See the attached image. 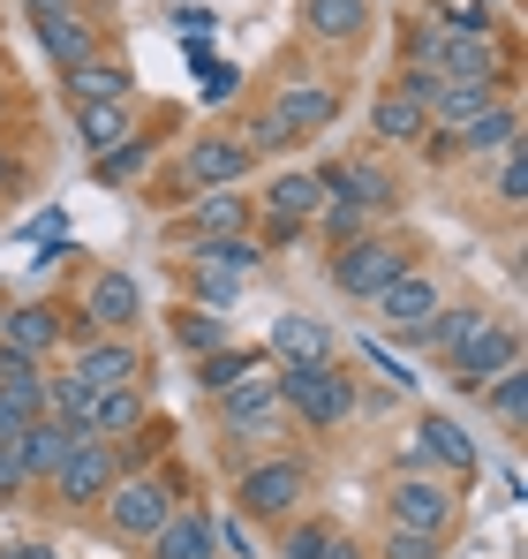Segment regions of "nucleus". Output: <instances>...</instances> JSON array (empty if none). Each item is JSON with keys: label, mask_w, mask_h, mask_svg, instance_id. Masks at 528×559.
<instances>
[{"label": "nucleus", "mask_w": 528, "mask_h": 559, "mask_svg": "<svg viewBox=\"0 0 528 559\" xmlns=\"http://www.w3.org/2000/svg\"><path fill=\"white\" fill-rule=\"evenodd\" d=\"M483 318H491V310H476V302H460V310H445V302H439V310L416 325V348H439V356H453L468 333H483Z\"/></svg>", "instance_id": "obj_30"}, {"label": "nucleus", "mask_w": 528, "mask_h": 559, "mask_svg": "<svg viewBox=\"0 0 528 559\" xmlns=\"http://www.w3.org/2000/svg\"><path fill=\"white\" fill-rule=\"evenodd\" d=\"M76 447H84V431L61 424V416H38V424H23V431L8 439V454H15V468H23V484H46Z\"/></svg>", "instance_id": "obj_11"}, {"label": "nucleus", "mask_w": 528, "mask_h": 559, "mask_svg": "<svg viewBox=\"0 0 528 559\" xmlns=\"http://www.w3.org/2000/svg\"><path fill=\"white\" fill-rule=\"evenodd\" d=\"M325 559H370V552H355V545H340V537H333V552Z\"/></svg>", "instance_id": "obj_48"}, {"label": "nucleus", "mask_w": 528, "mask_h": 559, "mask_svg": "<svg viewBox=\"0 0 528 559\" xmlns=\"http://www.w3.org/2000/svg\"><path fill=\"white\" fill-rule=\"evenodd\" d=\"M15 182H23V167H15V159L0 152V189H15Z\"/></svg>", "instance_id": "obj_46"}, {"label": "nucleus", "mask_w": 528, "mask_h": 559, "mask_svg": "<svg viewBox=\"0 0 528 559\" xmlns=\"http://www.w3.org/2000/svg\"><path fill=\"white\" fill-rule=\"evenodd\" d=\"M196 378H204V393L219 401V393L264 378V348H212V356H196Z\"/></svg>", "instance_id": "obj_28"}, {"label": "nucleus", "mask_w": 528, "mask_h": 559, "mask_svg": "<svg viewBox=\"0 0 528 559\" xmlns=\"http://www.w3.org/2000/svg\"><path fill=\"white\" fill-rule=\"evenodd\" d=\"M0 348L46 364V356L61 348V318H53V302H15V310H0Z\"/></svg>", "instance_id": "obj_18"}, {"label": "nucleus", "mask_w": 528, "mask_h": 559, "mask_svg": "<svg viewBox=\"0 0 528 559\" xmlns=\"http://www.w3.org/2000/svg\"><path fill=\"white\" fill-rule=\"evenodd\" d=\"M235 84H242L235 69H204V98H227V92H235Z\"/></svg>", "instance_id": "obj_45"}, {"label": "nucleus", "mask_w": 528, "mask_h": 559, "mask_svg": "<svg viewBox=\"0 0 528 559\" xmlns=\"http://www.w3.org/2000/svg\"><path fill=\"white\" fill-rule=\"evenodd\" d=\"M38 46H46L61 69H84L91 53H98V31H91L84 15H38Z\"/></svg>", "instance_id": "obj_27"}, {"label": "nucleus", "mask_w": 528, "mask_h": 559, "mask_svg": "<svg viewBox=\"0 0 528 559\" xmlns=\"http://www.w3.org/2000/svg\"><path fill=\"white\" fill-rule=\"evenodd\" d=\"M423 144H431V159H453V152H468V159H499L506 144H521V106L499 98V106H483L460 136H445V144H439V136H423Z\"/></svg>", "instance_id": "obj_13"}, {"label": "nucleus", "mask_w": 528, "mask_h": 559, "mask_svg": "<svg viewBox=\"0 0 528 559\" xmlns=\"http://www.w3.org/2000/svg\"><path fill=\"white\" fill-rule=\"evenodd\" d=\"M287 144H295V129H287L272 106H264V114H250V129H242V152H250V159H257V152H287Z\"/></svg>", "instance_id": "obj_38"}, {"label": "nucleus", "mask_w": 528, "mask_h": 559, "mask_svg": "<svg viewBox=\"0 0 528 559\" xmlns=\"http://www.w3.org/2000/svg\"><path fill=\"white\" fill-rule=\"evenodd\" d=\"M264 348L295 371V364H333V333L317 325V318H302V310H287V318H272V333H264Z\"/></svg>", "instance_id": "obj_22"}, {"label": "nucleus", "mask_w": 528, "mask_h": 559, "mask_svg": "<svg viewBox=\"0 0 528 559\" xmlns=\"http://www.w3.org/2000/svg\"><path fill=\"white\" fill-rule=\"evenodd\" d=\"M152 559H219V552H212V514L175 507V514L152 530Z\"/></svg>", "instance_id": "obj_25"}, {"label": "nucleus", "mask_w": 528, "mask_h": 559, "mask_svg": "<svg viewBox=\"0 0 528 559\" xmlns=\"http://www.w3.org/2000/svg\"><path fill=\"white\" fill-rule=\"evenodd\" d=\"M181 265H219V273L250 280L264 265V242H250V235H219V242H189V258Z\"/></svg>", "instance_id": "obj_31"}, {"label": "nucleus", "mask_w": 528, "mask_h": 559, "mask_svg": "<svg viewBox=\"0 0 528 559\" xmlns=\"http://www.w3.org/2000/svg\"><path fill=\"white\" fill-rule=\"evenodd\" d=\"M377 559H439V545H431V537H408V530H385Z\"/></svg>", "instance_id": "obj_43"}, {"label": "nucleus", "mask_w": 528, "mask_h": 559, "mask_svg": "<svg viewBox=\"0 0 528 559\" xmlns=\"http://www.w3.org/2000/svg\"><path fill=\"white\" fill-rule=\"evenodd\" d=\"M175 341L189 348V356H212V348H227V318H219V310H181Z\"/></svg>", "instance_id": "obj_34"}, {"label": "nucleus", "mask_w": 528, "mask_h": 559, "mask_svg": "<svg viewBox=\"0 0 528 559\" xmlns=\"http://www.w3.org/2000/svg\"><path fill=\"white\" fill-rule=\"evenodd\" d=\"M189 287H196V310H227L242 295V280L219 273V265H189Z\"/></svg>", "instance_id": "obj_37"}, {"label": "nucleus", "mask_w": 528, "mask_h": 559, "mask_svg": "<svg viewBox=\"0 0 528 559\" xmlns=\"http://www.w3.org/2000/svg\"><path fill=\"white\" fill-rule=\"evenodd\" d=\"M212 552L219 559H250V530H242L235 514H219V522H212Z\"/></svg>", "instance_id": "obj_42"}, {"label": "nucleus", "mask_w": 528, "mask_h": 559, "mask_svg": "<svg viewBox=\"0 0 528 559\" xmlns=\"http://www.w3.org/2000/svg\"><path fill=\"white\" fill-rule=\"evenodd\" d=\"M370 136H377V144H423V136H431V114H423L416 98L385 92L370 106Z\"/></svg>", "instance_id": "obj_26"}, {"label": "nucleus", "mask_w": 528, "mask_h": 559, "mask_svg": "<svg viewBox=\"0 0 528 559\" xmlns=\"http://www.w3.org/2000/svg\"><path fill=\"white\" fill-rule=\"evenodd\" d=\"M279 552H287V559H325V552H333V522H287Z\"/></svg>", "instance_id": "obj_39"}, {"label": "nucleus", "mask_w": 528, "mask_h": 559, "mask_svg": "<svg viewBox=\"0 0 528 559\" xmlns=\"http://www.w3.org/2000/svg\"><path fill=\"white\" fill-rule=\"evenodd\" d=\"M385 522L393 530H408V537H431V545H445V530H453V491H445L439 476H400L393 491H385Z\"/></svg>", "instance_id": "obj_6"}, {"label": "nucleus", "mask_w": 528, "mask_h": 559, "mask_svg": "<svg viewBox=\"0 0 528 559\" xmlns=\"http://www.w3.org/2000/svg\"><path fill=\"white\" fill-rule=\"evenodd\" d=\"M302 491H310V468L302 462H250L235 476V507H242L250 522H295Z\"/></svg>", "instance_id": "obj_3"}, {"label": "nucleus", "mask_w": 528, "mask_h": 559, "mask_svg": "<svg viewBox=\"0 0 528 559\" xmlns=\"http://www.w3.org/2000/svg\"><path fill=\"white\" fill-rule=\"evenodd\" d=\"M0 559H53L46 545H15V552H0Z\"/></svg>", "instance_id": "obj_47"}, {"label": "nucleus", "mask_w": 528, "mask_h": 559, "mask_svg": "<svg viewBox=\"0 0 528 559\" xmlns=\"http://www.w3.org/2000/svg\"><path fill=\"white\" fill-rule=\"evenodd\" d=\"M219 424H227V439H279L287 408H279V385H272V371L250 378V385H235V393H219Z\"/></svg>", "instance_id": "obj_14"}, {"label": "nucleus", "mask_w": 528, "mask_h": 559, "mask_svg": "<svg viewBox=\"0 0 528 559\" xmlns=\"http://www.w3.org/2000/svg\"><path fill=\"white\" fill-rule=\"evenodd\" d=\"M340 182H348V197L362 204V212L393 204V175H385V167H370V159H355V167H340Z\"/></svg>", "instance_id": "obj_36"}, {"label": "nucleus", "mask_w": 528, "mask_h": 559, "mask_svg": "<svg viewBox=\"0 0 528 559\" xmlns=\"http://www.w3.org/2000/svg\"><path fill=\"white\" fill-rule=\"evenodd\" d=\"M400 273H408V242H393V235H362L348 250H333V287L355 302H377Z\"/></svg>", "instance_id": "obj_2"}, {"label": "nucleus", "mask_w": 528, "mask_h": 559, "mask_svg": "<svg viewBox=\"0 0 528 559\" xmlns=\"http://www.w3.org/2000/svg\"><path fill=\"white\" fill-rule=\"evenodd\" d=\"M242 175H250L242 136H196V144L175 159V189H181V197H204V189H242Z\"/></svg>", "instance_id": "obj_8"}, {"label": "nucleus", "mask_w": 528, "mask_h": 559, "mask_svg": "<svg viewBox=\"0 0 528 559\" xmlns=\"http://www.w3.org/2000/svg\"><path fill=\"white\" fill-rule=\"evenodd\" d=\"M46 484H53V499H61V507H98V499L121 484V454H113L106 439H84V447L53 468Z\"/></svg>", "instance_id": "obj_9"}, {"label": "nucleus", "mask_w": 528, "mask_h": 559, "mask_svg": "<svg viewBox=\"0 0 528 559\" xmlns=\"http://www.w3.org/2000/svg\"><path fill=\"white\" fill-rule=\"evenodd\" d=\"M76 136L91 144V159H106V152H121L136 136V114L129 106H76Z\"/></svg>", "instance_id": "obj_29"}, {"label": "nucleus", "mask_w": 528, "mask_h": 559, "mask_svg": "<svg viewBox=\"0 0 528 559\" xmlns=\"http://www.w3.org/2000/svg\"><path fill=\"white\" fill-rule=\"evenodd\" d=\"M483 401H491V416H499L506 431H521V424H528V378H521V364L491 378V385H483Z\"/></svg>", "instance_id": "obj_33"}, {"label": "nucleus", "mask_w": 528, "mask_h": 559, "mask_svg": "<svg viewBox=\"0 0 528 559\" xmlns=\"http://www.w3.org/2000/svg\"><path fill=\"white\" fill-rule=\"evenodd\" d=\"M499 98H506V76H453V84H439L431 106H423V114H431V136H439V144L460 136V129H468L483 106H499Z\"/></svg>", "instance_id": "obj_15"}, {"label": "nucleus", "mask_w": 528, "mask_h": 559, "mask_svg": "<svg viewBox=\"0 0 528 559\" xmlns=\"http://www.w3.org/2000/svg\"><path fill=\"white\" fill-rule=\"evenodd\" d=\"M272 114H279L295 136H317V129H333V121H340V92H333V84H317V76H287V84L272 92Z\"/></svg>", "instance_id": "obj_17"}, {"label": "nucleus", "mask_w": 528, "mask_h": 559, "mask_svg": "<svg viewBox=\"0 0 528 559\" xmlns=\"http://www.w3.org/2000/svg\"><path fill=\"white\" fill-rule=\"evenodd\" d=\"M98 507H106L113 537H144V545H152V530L175 514V476H121Z\"/></svg>", "instance_id": "obj_5"}, {"label": "nucleus", "mask_w": 528, "mask_h": 559, "mask_svg": "<svg viewBox=\"0 0 528 559\" xmlns=\"http://www.w3.org/2000/svg\"><path fill=\"white\" fill-rule=\"evenodd\" d=\"M310 227H325V242H333V250H348V242H362V235H370V212H362L355 197H325Z\"/></svg>", "instance_id": "obj_32"}, {"label": "nucleus", "mask_w": 528, "mask_h": 559, "mask_svg": "<svg viewBox=\"0 0 528 559\" xmlns=\"http://www.w3.org/2000/svg\"><path fill=\"white\" fill-rule=\"evenodd\" d=\"M69 371L84 378V385H144V348L129 341V333H91V341H76V364Z\"/></svg>", "instance_id": "obj_12"}, {"label": "nucleus", "mask_w": 528, "mask_h": 559, "mask_svg": "<svg viewBox=\"0 0 528 559\" xmlns=\"http://www.w3.org/2000/svg\"><path fill=\"white\" fill-rule=\"evenodd\" d=\"M431 23H445V31H460V38H491V31H499L483 0H453V8H439Z\"/></svg>", "instance_id": "obj_40"}, {"label": "nucleus", "mask_w": 528, "mask_h": 559, "mask_svg": "<svg viewBox=\"0 0 528 559\" xmlns=\"http://www.w3.org/2000/svg\"><path fill=\"white\" fill-rule=\"evenodd\" d=\"M152 416H144V385H106V393H91V416H84V431L91 439H136Z\"/></svg>", "instance_id": "obj_20"}, {"label": "nucleus", "mask_w": 528, "mask_h": 559, "mask_svg": "<svg viewBox=\"0 0 528 559\" xmlns=\"http://www.w3.org/2000/svg\"><path fill=\"white\" fill-rule=\"evenodd\" d=\"M152 152H159L152 136H129L121 152H106V159H98V182H106V189H113V182H136V175L152 167Z\"/></svg>", "instance_id": "obj_35"}, {"label": "nucleus", "mask_w": 528, "mask_h": 559, "mask_svg": "<svg viewBox=\"0 0 528 559\" xmlns=\"http://www.w3.org/2000/svg\"><path fill=\"white\" fill-rule=\"evenodd\" d=\"M69 98H76V106H129V98H136V76H129L121 61L91 53L84 69H69Z\"/></svg>", "instance_id": "obj_24"}, {"label": "nucleus", "mask_w": 528, "mask_h": 559, "mask_svg": "<svg viewBox=\"0 0 528 559\" xmlns=\"http://www.w3.org/2000/svg\"><path fill=\"white\" fill-rule=\"evenodd\" d=\"M272 385H279V408H295L310 431H340L355 416V378L340 364H295V371H279Z\"/></svg>", "instance_id": "obj_1"}, {"label": "nucleus", "mask_w": 528, "mask_h": 559, "mask_svg": "<svg viewBox=\"0 0 528 559\" xmlns=\"http://www.w3.org/2000/svg\"><path fill=\"white\" fill-rule=\"evenodd\" d=\"M302 31L317 46H355L370 31V0H302Z\"/></svg>", "instance_id": "obj_23"}, {"label": "nucleus", "mask_w": 528, "mask_h": 559, "mask_svg": "<svg viewBox=\"0 0 528 559\" xmlns=\"http://www.w3.org/2000/svg\"><path fill=\"white\" fill-rule=\"evenodd\" d=\"M499 204H528V144L499 152Z\"/></svg>", "instance_id": "obj_41"}, {"label": "nucleus", "mask_w": 528, "mask_h": 559, "mask_svg": "<svg viewBox=\"0 0 528 559\" xmlns=\"http://www.w3.org/2000/svg\"><path fill=\"white\" fill-rule=\"evenodd\" d=\"M136 318H144V287L129 273H98L84 287V325H76V333H84V341L91 333H129Z\"/></svg>", "instance_id": "obj_16"}, {"label": "nucleus", "mask_w": 528, "mask_h": 559, "mask_svg": "<svg viewBox=\"0 0 528 559\" xmlns=\"http://www.w3.org/2000/svg\"><path fill=\"white\" fill-rule=\"evenodd\" d=\"M431 310H439V280H431V273H416V265H408V273L393 280L385 295H377V318H385V325H393L400 341H416V325H423Z\"/></svg>", "instance_id": "obj_19"}, {"label": "nucleus", "mask_w": 528, "mask_h": 559, "mask_svg": "<svg viewBox=\"0 0 528 559\" xmlns=\"http://www.w3.org/2000/svg\"><path fill=\"white\" fill-rule=\"evenodd\" d=\"M416 454H423V462L460 468V476H476V468H483L476 439H468V431H460L453 416H439V408H423V416H416Z\"/></svg>", "instance_id": "obj_21"}, {"label": "nucleus", "mask_w": 528, "mask_h": 559, "mask_svg": "<svg viewBox=\"0 0 528 559\" xmlns=\"http://www.w3.org/2000/svg\"><path fill=\"white\" fill-rule=\"evenodd\" d=\"M257 219V204L242 197V189H204V197H189L175 212V242L189 250V242H219V235H242Z\"/></svg>", "instance_id": "obj_10"}, {"label": "nucleus", "mask_w": 528, "mask_h": 559, "mask_svg": "<svg viewBox=\"0 0 528 559\" xmlns=\"http://www.w3.org/2000/svg\"><path fill=\"white\" fill-rule=\"evenodd\" d=\"M264 212V242H295L310 219H317V204H325V189H317V175L310 167H287V175H272V189L264 197H250Z\"/></svg>", "instance_id": "obj_7"}, {"label": "nucleus", "mask_w": 528, "mask_h": 559, "mask_svg": "<svg viewBox=\"0 0 528 559\" xmlns=\"http://www.w3.org/2000/svg\"><path fill=\"white\" fill-rule=\"evenodd\" d=\"M521 364V325H506V318H483V333H468L453 356H445V371L460 393H476V385H491L499 371H514Z\"/></svg>", "instance_id": "obj_4"}, {"label": "nucleus", "mask_w": 528, "mask_h": 559, "mask_svg": "<svg viewBox=\"0 0 528 559\" xmlns=\"http://www.w3.org/2000/svg\"><path fill=\"white\" fill-rule=\"evenodd\" d=\"M23 491H31V484H23V468H15V454L0 447V507H8V499H23Z\"/></svg>", "instance_id": "obj_44"}]
</instances>
